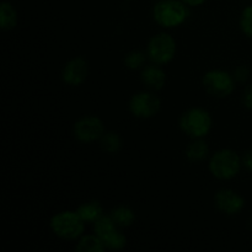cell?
<instances>
[{"label":"cell","instance_id":"cell-1","mask_svg":"<svg viewBox=\"0 0 252 252\" xmlns=\"http://www.w3.org/2000/svg\"><path fill=\"white\" fill-rule=\"evenodd\" d=\"M187 5L182 0H159L153 7V19L164 29H174L186 21Z\"/></svg>","mask_w":252,"mask_h":252},{"label":"cell","instance_id":"cell-2","mask_svg":"<svg viewBox=\"0 0 252 252\" xmlns=\"http://www.w3.org/2000/svg\"><path fill=\"white\" fill-rule=\"evenodd\" d=\"M49 226L58 238L64 240H78L84 235L85 221L79 217L76 211H63L52 217Z\"/></svg>","mask_w":252,"mask_h":252},{"label":"cell","instance_id":"cell-3","mask_svg":"<svg viewBox=\"0 0 252 252\" xmlns=\"http://www.w3.org/2000/svg\"><path fill=\"white\" fill-rule=\"evenodd\" d=\"M212 123L211 113L201 107L189 108L180 117L181 130L193 139L206 137L211 132Z\"/></svg>","mask_w":252,"mask_h":252},{"label":"cell","instance_id":"cell-4","mask_svg":"<svg viewBox=\"0 0 252 252\" xmlns=\"http://www.w3.org/2000/svg\"><path fill=\"white\" fill-rule=\"evenodd\" d=\"M241 158L231 149H220L212 155L209 160V171L218 180H231L241 169Z\"/></svg>","mask_w":252,"mask_h":252},{"label":"cell","instance_id":"cell-5","mask_svg":"<svg viewBox=\"0 0 252 252\" xmlns=\"http://www.w3.org/2000/svg\"><path fill=\"white\" fill-rule=\"evenodd\" d=\"M176 41L166 32L154 34L147 44L148 58L159 65L170 63L176 54Z\"/></svg>","mask_w":252,"mask_h":252},{"label":"cell","instance_id":"cell-6","mask_svg":"<svg viewBox=\"0 0 252 252\" xmlns=\"http://www.w3.org/2000/svg\"><path fill=\"white\" fill-rule=\"evenodd\" d=\"M202 84L209 95L218 98L228 97L235 89L234 76L221 69H213V70L207 71L202 79Z\"/></svg>","mask_w":252,"mask_h":252},{"label":"cell","instance_id":"cell-7","mask_svg":"<svg viewBox=\"0 0 252 252\" xmlns=\"http://www.w3.org/2000/svg\"><path fill=\"white\" fill-rule=\"evenodd\" d=\"M105 133V125L97 116H83L73 127V134L81 143H94L100 140Z\"/></svg>","mask_w":252,"mask_h":252},{"label":"cell","instance_id":"cell-8","mask_svg":"<svg viewBox=\"0 0 252 252\" xmlns=\"http://www.w3.org/2000/svg\"><path fill=\"white\" fill-rule=\"evenodd\" d=\"M160 108H161L160 98L149 91L134 94L129 100V111L134 117L142 120H148L157 116Z\"/></svg>","mask_w":252,"mask_h":252},{"label":"cell","instance_id":"cell-9","mask_svg":"<svg viewBox=\"0 0 252 252\" xmlns=\"http://www.w3.org/2000/svg\"><path fill=\"white\" fill-rule=\"evenodd\" d=\"M89 75V64L83 57H74L68 61L62 70V79L66 85L80 86Z\"/></svg>","mask_w":252,"mask_h":252},{"label":"cell","instance_id":"cell-10","mask_svg":"<svg viewBox=\"0 0 252 252\" xmlns=\"http://www.w3.org/2000/svg\"><path fill=\"white\" fill-rule=\"evenodd\" d=\"M214 204L217 209L225 216H235L243 211L245 201L238 192L229 189L218 191L214 196Z\"/></svg>","mask_w":252,"mask_h":252},{"label":"cell","instance_id":"cell-11","mask_svg":"<svg viewBox=\"0 0 252 252\" xmlns=\"http://www.w3.org/2000/svg\"><path fill=\"white\" fill-rule=\"evenodd\" d=\"M140 78L144 85L152 90H161L167 81L166 73L160 68L159 64L155 63L144 66Z\"/></svg>","mask_w":252,"mask_h":252},{"label":"cell","instance_id":"cell-12","mask_svg":"<svg viewBox=\"0 0 252 252\" xmlns=\"http://www.w3.org/2000/svg\"><path fill=\"white\" fill-rule=\"evenodd\" d=\"M76 213L85 223H95L103 216V208L100 202L90 201L80 204L76 208Z\"/></svg>","mask_w":252,"mask_h":252},{"label":"cell","instance_id":"cell-13","mask_svg":"<svg viewBox=\"0 0 252 252\" xmlns=\"http://www.w3.org/2000/svg\"><path fill=\"white\" fill-rule=\"evenodd\" d=\"M186 158L192 162H201L207 159L209 154L208 144L202 138L193 139L186 148Z\"/></svg>","mask_w":252,"mask_h":252},{"label":"cell","instance_id":"cell-14","mask_svg":"<svg viewBox=\"0 0 252 252\" xmlns=\"http://www.w3.org/2000/svg\"><path fill=\"white\" fill-rule=\"evenodd\" d=\"M17 11L9 1H2L0 5V27L4 31H11L17 25Z\"/></svg>","mask_w":252,"mask_h":252},{"label":"cell","instance_id":"cell-15","mask_svg":"<svg viewBox=\"0 0 252 252\" xmlns=\"http://www.w3.org/2000/svg\"><path fill=\"white\" fill-rule=\"evenodd\" d=\"M75 250L78 252H103L106 248L102 240L94 233L91 235H83L78 239Z\"/></svg>","mask_w":252,"mask_h":252},{"label":"cell","instance_id":"cell-16","mask_svg":"<svg viewBox=\"0 0 252 252\" xmlns=\"http://www.w3.org/2000/svg\"><path fill=\"white\" fill-rule=\"evenodd\" d=\"M110 216L118 228H128V226L132 225L135 220V213L133 212L132 208H129V207L127 206L116 207V208L111 212Z\"/></svg>","mask_w":252,"mask_h":252},{"label":"cell","instance_id":"cell-17","mask_svg":"<svg viewBox=\"0 0 252 252\" xmlns=\"http://www.w3.org/2000/svg\"><path fill=\"white\" fill-rule=\"evenodd\" d=\"M101 149L108 154H116L123 147V139L117 132H105L100 139Z\"/></svg>","mask_w":252,"mask_h":252},{"label":"cell","instance_id":"cell-18","mask_svg":"<svg viewBox=\"0 0 252 252\" xmlns=\"http://www.w3.org/2000/svg\"><path fill=\"white\" fill-rule=\"evenodd\" d=\"M101 240H102L106 250H122L127 245V238L125 234L118 230V228L103 236Z\"/></svg>","mask_w":252,"mask_h":252},{"label":"cell","instance_id":"cell-19","mask_svg":"<svg viewBox=\"0 0 252 252\" xmlns=\"http://www.w3.org/2000/svg\"><path fill=\"white\" fill-rule=\"evenodd\" d=\"M147 56L148 54L143 53L142 51L129 52L125 57L126 68L130 69V70H138V69L143 68L145 64V61H147Z\"/></svg>","mask_w":252,"mask_h":252},{"label":"cell","instance_id":"cell-20","mask_svg":"<svg viewBox=\"0 0 252 252\" xmlns=\"http://www.w3.org/2000/svg\"><path fill=\"white\" fill-rule=\"evenodd\" d=\"M240 29L248 37H252V4L246 6L240 15Z\"/></svg>","mask_w":252,"mask_h":252},{"label":"cell","instance_id":"cell-21","mask_svg":"<svg viewBox=\"0 0 252 252\" xmlns=\"http://www.w3.org/2000/svg\"><path fill=\"white\" fill-rule=\"evenodd\" d=\"M233 76L234 79H235V81H239V83H245V81L249 79V76H250V69H249L246 65L238 66V68L234 70Z\"/></svg>","mask_w":252,"mask_h":252},{"label":"cell","instance_id":"cell-22","mask_svg":"<svg viewBox=\"0 0 252 252\" xmlns=\"http://www.w3.org/2000/svg\"><path fill=\"white\" fill-rule=\"evenodd\" d=\"M243 105L249 110H252V84L248 85L243 94Z\"/></svg>","mask_w":252,"mask_h":252},{"label":"cell","instance_id":"cell-23","mask_svg":"<svg viewBox=\"0 0 252 252\" xmlns=\"http://www.w3.org/2000/svg\"><path fill=\"white\" fill-rule=\"evenodd\" d=\"M241 161H243V165L246 169L252 171V149L244 153L243 158H241Z\"/></svg>","mask_w":252,"mask_h":252},{"label":"cell","instance_id":"cell-24","mask_svg":"<svg viewBox=\"0 0 252 252\" xmlns=\"http://www.w3.org/2000/svg\"><path fill=\"white\" fill-rule=\"evenodd\" d=\"M182 1H184L187 6L194 7V6H201V5H203L207 0H182Z\"/></svg>","mask_w":252,"mask_h":252}]
</instances>
